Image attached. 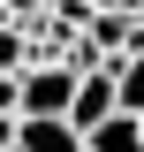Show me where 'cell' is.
Masks as SVG:
<instances>
[{
    "label": "cell",
    "instance_id": "6da1fadb",
    "mask_svg": "<svg viewBox=\"0 0 144 152\" xmlns=\"http://www.w3.org/2000/svg\"><path fill=\"white\" fill-rule=\"evenodd\" d=\"M68 107H76V76L61 61H31L15 76V114L23 122H68Z\"/></svg>",
    "mask_w": 144,
    "mask_h": 152
},
{
    "label": "cell",
    "instance_id": "7a4b0ae2",
    "mask_svg": "<svg viewBox=\"0 0 144 152\" xmlns=\"http://www.w3.org/2000/svg\"><path fill=\"white\" fill-rule=\"evenodd\" d=\"M121 114V99H114V69H91V76H76V107H68V122L76 129H99V122H114Z\"/></svg>",
    "mask_w": 144,
    "mask_h": 152
},
{
    "label": "cell",
    "instance_id": "3957f363",
    "mask_svg": "<svg viewBox=\"0 0 144 152\" xmlns=\"http://www.w3.org/2000/svg\"><path fill=\"white\" fill-rule=\"evenodd\" d=\"M15 152H91L76 122H23L15 114Z\"/></svg>",
    "mask_w": 144,
    "mask_h": 152
},
{
    "label": "cell",
    "instance_id": "277c9868",
    "mask_svg": "<svg viewBox=\"0 0 144 152\" xmlns=\"http://www.w3.org/2000/svg\"><path fill=\"white\" fill-rule=\"evenodd\" d=\"M84 145L91 152H144V122H137V114H114V122H99Z\"/></svg>",
    "mask_w": 144,
    "mask_h": 152
},
{
    "label": "cell",
    "instance_id": "5b68a950",
    "mask_svg": "<svg viewBox=\"0 0 144 152\" xmlns=\"http://www.w3.org/2000/svg\"><path fill=\"white\" fill-rule=\"evenodd\" d=\"M106 69H114V99H121V114H144V53L106 61Z\"/></svg>",
    "mask_w": 144,
    "mask_h": 152
},
{
    "label": "cell",
    "instance_id": "8992f818",
    "mask_svg": "<svg viewBox=\"0 0 144 152\" xmlns=\"http://www.w3.org/2000/svg\"><path fill=\"white\" fill-rule=\"evenodd\" d=\"M0 152H15V114H0Z\"/></svg>",
    "mask_w": 144,
    "mask_h": 152
},
{
    "label": "cell",
    "instance_id": "52a82bcc",
    "mask_svg": "<svg viewBox=\"0 0 144 152\" xmlns=\"http://www.w3.org/2000/svg\"><path fill=\"white\" fill-rule=\"evenodd\" d=\"M0 114H15V76H0Z\"/></svg>",
    "mask_w": 144,
    "mask_h": 152
},
{
    "label": "cell",
    "instance_id": "ba28073f",
    "mask_svg": "<svg viewBox=\"0 0 144 152\" xmlns=\"http://www.w3.org/2000/svg\"><path fill=\"white\" fill-rule=\"evenodd\" d=\"M137 122H144V114H137Z\"/></svg>",
    "mask_w": 144,
    "mask_h": 152
}]
</instances>
